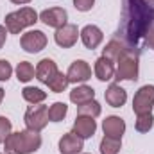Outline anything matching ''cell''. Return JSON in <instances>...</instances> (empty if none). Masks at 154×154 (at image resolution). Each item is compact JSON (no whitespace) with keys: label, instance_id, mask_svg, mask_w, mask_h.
Listing matches in <instances>:
<instances>
[{"label":"cell","instance_id":"1","mask_svg":"<svg viewBox=\"0 0 154 154\" xmlns=\"http://www.w3.org/2000/svg\"><path fill=\"white\" fill-rule=\"evenodd\" d=\"M154 22V0H124L122 34L129 50L138 48Z\"/></svg>","mask_w":154,"mask_h":154},{"label":"cell","instance_id":"2","mask_svg":"<svg viewBox=\"0 0 154 154\" xmlns=\"http://www.w3.org/2000/svg\"><path fill=\"white\" fill-rule=\"evenodd\" d=\"M39 147H41V136L38 131L31 129L11 133L4 142L5 154H31L36 152Z\"/></svg>","mask_w":154,"mask_h":154},{"label":"cell","instance_id":"3","mask_svg":"<svg viewBox=\"0 0 154 154\" xmlns=\"http://www.w3.org/2000/svg\"><path fill=\"white\" fill-rule=\"evenodd\" d=\"M38 20H39L38 13L32 7H22L14 13L5 14V29L11 34H20L25 27L34 25Z\"/></svg>","mask_w":154,"mask_h":154},{"label":"cell","instance_id":"4","mask_svg":"<svg viewBox=\"0 0 154 154\" xmlns=\"http://www.w3.org/2000/svg\"><path fill=\"white\" fill-rule=\"evenodd\" d=\"M115 70L116 81H136L138 79V54L133 50H125L124 56L116 61Z\"/></svg>","mask_w":154,"mask_h":154},{"label":"cell","instance_id":"5","mask_svg":"<svg viewBox=\"0 0 154 154\" xmlns=\"http://www.w3.org/2000/svg\"><path fill=\"white\" fill-rule=\"evenodd\" d=\"M48 108L47 106H41V104H34L31 106L27 111H25V116H23V122L27 125V129L31 131H43L48 124Z\"/></svg>","mask_w":154,"mask_h":154},{"label":"cell","instance_id":"6","mask_svg":"<svg viewBox=\"0 0 154 154\" xmlns=\"http://www.w3.org/2000/svg\"><path fill=\"white\" fill-rule=\"evenodd\" d=\"M154 106V86L152 84H145L142 86L134 99H133V111L136 115H145V113H151Z\"/></svg>","mask_w":154,"mask_h":154},{"label":"cell","instance_id":"7","mask_svg":"<svg viewBox=\"0 0 154 154\" xmlns=\"http://www.w3.org/2000/svg\"><path fill=\"white\" fill-rule=\"evenodd\" d=\"M20 45L29 54H38L47 47V36L43 31H29L20 38Z\"/></svg>","mask_w":154,"mask_h":154},{"label":"cell","instance_id":"8","mask_svg":"<svg viewBox=\"0 0 154 154\" xmlns=\"http://www.w3.org/2000/svg\"><path fill=\"white\" fill-rule=\"evenodd\" d=\"M79 32H81V31L77 29V25H74V23H66V25L56 29L54 39H56V43H57L59 47H63V48H70V47H74V45L77 43Z\"/></svg>","mask_w":154,"mask_h":154},{"label":"cell","instance_id":"9","mask_svg":"<svg viewBox=\"0 0 154 154\" xmlns=\"http://www.w3.org/2000/svg\"><path fill=\"white\" fill-rule=\"evenodd\" d=\"M39 20H41L45 25H48V27L59 29V27L66 25L68 13H66L63 7H50V9H45V11L39 14Z\"/></svg>","mask_w":154,"mask_h":154},{"label":"cell","instance_id":"10","mask_svg":"<svg viewBox=\"0 0 154 154\" xmlns=\"http://www.w3.org/2000/svg\"><path fill=\"white\" fill-rule=\"evenodd\" d=\"M66 77L74 84H77V82H86L88 79H91V68H90V65L86 61L77 59V61H74L70 65V68L66 72Z\"/></svg>","mask_w":154,"mask_h":154},{"label":"cell","instance_id":"11","mask_svg":"<svg viewBox=\"0 0 154 154\" xmlns=\"http://www.w3.org/2000/svg\"><path fill=\"white\" fill-rule=\"evenodd\" d=\"M97 131V124L91 116H82V115H77L75 122H74V129L72 133L77 134L79 138L86 140V138H91Z\"/></svg>","mask_w":154,"mask_h":154},{"label":"cell","instance_id":"12","mask_svg":"<svg viewBox=\"0 0 154 154\" xmlns=\"http://www.w3.org/2000/svg\"><path fill=\"white\" fill-rule=\"evenodd\" d=\"M79 36H81V39H82L84 47L90 48V50L97 48V47L102 43V39H104L102 31H100L97 25H86V27H82V31L79 32Z\"/></svg>","mask_w":154,"mask_h":154},{"label":"cell","instance_id":"13","mask_svg":"<svg viewBox=\"0 0 154 154\" xmlns=\"http://www.w3.org/2000/svg\"><path fill=\"white\" fill-rule=\"evenodd\" d=\"M84 149L82 138H79L74 133H66L59 140V152L61 154H79Z\"/></svg>","mask_w":154,"mask_h":154},{"label":"cell","instance_id":"14","mask_svg":"<svg viewBox=\"0 0 154 154\" xmlns=\"http://www.w3.org/2000/svg\"><path fill=\"white\" fill-rule=\"evenodd\" d=\"M102 129H104V136H111V138L122 140V134L125 133V122L120 116L111 115L102 122Z\"/></svg>","mask_w":154,"mask_h":154},{"label":"cell","instance_id":"15","mask_svg":"<svg viewBox=\"0 0 154 154\" xmlns=\"http://www.w3.org/2000/svg\"><path fill=\"white\" fill-rule=\"evenodd\" d=\"M56 74H57V66H56V63H54L52 59H48V57L41 59L38 63V66H36V77H38L39 82H43V84H48Z\"/></svg>","mask_w":154,"mask_h":154},{"label":"cell","instance_id":"16","mask_svg":"<svg viewBox=\"0 0 154 154\" xmlns=\"http://www.w3.org/2000/svg\"><path fill=\"white\" fill-rule=\"evenodd\" d=\"M104 97H106V102L111 108H122L125 104V100H127V93H125V90L120 84H111L106 90Z\"/></svg>","mask_w":154,"mask_h":154},{"label":"cell","instance_id":"17","mask_svg":"<svg viewBox=\"0 0 154 154\" xmlns=\"http://www.w3.org/2000/svg\"><path fill=\"white\" fill-rule=\"evenodd\" d=\"M95 75L99 81L106 82L109 79L115 77V66H113V61H109L108 57L100 56L97 61H95Z\"/></svg>","mask_w":154,"mask_h":154},{"label":"cell","instance_id":"18","mask_svg":"<svg viewBox=\"0 0 154 154\" xmlns=\"http://www.w3.org/2000/svg\"><path fill=\"white\" fill-rule=\"evenodd\" d=\"M93 99H95V90L90 88V86H84V84L75 86L70 91V100L74 104H77V106H81V104H84L88 100H93Z\"/></svg>","mask_w":154,"mask_h":154},{"label":"cell","instance_id":"19","mask_svg":"<svg viewBox=\"0 0 154 154\" xmlns=\"http://www.w3.org/2000/svg\"><path fill=\"white\" fill-rule=\"evenodd\" d=\"M125 50H129V48H125L118 39H111V41L106 45V48L102 50V56H104V57H108L109 61L116 63V61L124 56V52H125Z\"/></svg>","mask_w":154,"mask_h":154},{"label":"cell","instance_id":"20","mask_svg":"<svg viewBox=\"0 0 154 154\" xmlns=\"http://www.w3.org/2000/svg\"><path fill=\"white\" fill-rule=\"evenodd\" d=\"M22 97L29 102V104H41L45 99H47V93L39 88H34V86H25L22 90Z\"/></svg>","mask_w":154,"mask_h":154},{"label":"cell","instance_id":"21","mask_svg":"<svg viewBox=\"0 0 154 154\" xmlns=\"http://www.w3.org/2000/svg\"><path fill=\"white\" fill-rule=\"evenodd\" d=\"M34 74H36V70L29 61H22L16 66V79L20 82H29L31 79H34Z\"/></svg>","mask_w":154,"mask_h":154},{"label":"cell","instance_id":"22","mask_svg":"<svg viewBox=\"0 0 154 154\" xmlns=\"http://www.w3.org/2000/svg\"><path fill=\"white\" fill-rule=\"evenodd\" d=\"M122 147V140L111 138V136H104L100 142V154H118Z\"/></svg>","mask_w":154,"mask_h":154},{"label":"cell","instance_id":"23","mask_svg":"<svg viewBox=\"0 0 154 154\" xmlns=\"http://www.w3.org/2000/svg\"><path fill=\"white\" fill-rule=\"evenodd\" d=\"M77 115L95 118V116L100 115V104H99L95 99H93V100H88V102H84V104L77 106Z\"/></svg>","mask_w":154,"mask_h":154},{"label":"cell","instance_id":"24","mask_svg":"<svg viewBox=\"0 0 154 154\" xmlns=\"http://www.w3.org/2000/svg\"><path fill=\"white\" fill-rule=\"evenodd\" d=\"M68 113V106L65 102H54L48 109V118L50 122H61Z\"/></svg>","mask_w":154,"mask_h":154},{"label":"cell","instance_id":"25","mask_svg":"<svg viewBox=\"0 0 154 154\" xmlns=\"http://www.w3.org/2000/svg\"><path fill=\"white\" fill-rule=\"evenodd\" d=\"M68 77L66 74H61V72H57L56 75L52 77V81L48 82V88L54 91V93H61V91H65L66 90V86H68Z\"/></svg>","mask_w":154,"mask_h":154},{"label":"cell","instance_id":"26","mask_svg":"<svg viewBox=\"0 0 154 154\" xmlns=\"http://www.w3.org/2000/svg\"><path fill=\"white\" fill-rule=\"evenodd\" d=\"M154 125V116L152 113H145V115H138L136 122H134V127L138 133H149Z\"/></svg>","mask_w":154,"mask_h":154},{"label":"cell","instance_id":"27","mask_svg":"<svg viewBox=\"0 0 154 154\" xmlns=\"http://www.w3.org/2000/svg\"><path fill=\"white\" fill-rule=\"evenodd\" d=\"M9 134H11V120L5 116H0V143H4Z\"/></svg>","mask_w":154,"mask_h":154},{"label":"cell","instance_id":"28","mask_svg":"<svg viewBox=\"0 0 154 154\" xmlns=\"http://www.w3.org/2000/svg\"><path fill=\"white\" fill-rule=\"evenodd\" d=\"M13 74V66L7 59H0V81H7Z\"/></svg>","mask_w":154,"mask_h":154},{"label":"cell","instance_id":"29","mask_svg":"<svg viewBox=\"0 0 154 154\" xmlns=\"http://www.w3.org/2000/svg\"><path fill=\"white\" fill-rule=\"evenodd\" d=\"M93 4H95V0H74V5H75L77 11H90L91 7H93Z\"/></svg>","mask_w":154,"mask_h":154},{"label":"cell","instance_id":"30","mask_svg":"<svg viewBox=\"0 0 154 154\" xmlns=\"http://www.w3.org/2000/svg\"><path fill=\"white\" fill-rule=\"evenodd\" d=\"M145 45L154 50V25L147 31V34H145Z\"/></svg>","mask_w":154,"mask_h":154},{"label":"cell","instance_id":"31","mask_svg":"<svg viewBox=\"0 0 154 154\" xmlns=\"http://www.w3.org/2000/svg\"><path fill=\"white\" fill-rule=\"evenodd\" d=\"M5 38H7V29H5V25H0V48L4 47Z\"/></svg>","mask_w":154,"mask_h":154},{"label":"cell","instance_id":"32","mask_svg":"<svg viewBox=\"0 0 154 154\" xmlns=\"http://www.w3.org/2000/svg\"><path fill=\"white\" fill-rule=\"evenodd\" d=\"M13 4H29L31 0H11Z\"/></svg>","mask_w":154,"mask_h":154},{"label":"cell","instance_id":"33","mask_svg":"<svg viewBox=\"0 0 154 154\" xmlns=\"http://www.w3.org/2000/svg\"><path fill=\"white\" fill-rule=\"evenodd\" d=\"M2 99H4V90L0 88V102H2Z\"/></svg>","mask_w":154,"mask_h":154}]
</instances>
